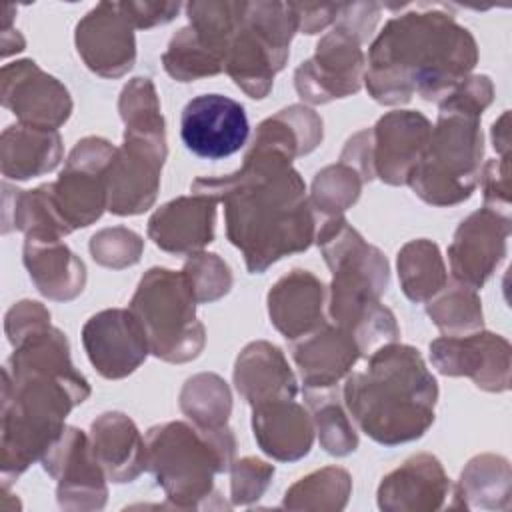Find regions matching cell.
Here are the masks:
<instances>
[{
	"mask_svg": "<svg viewBox=\"0 0 512 512\" xmlns=\"http://www.w3.org/2000/svg\"><path fill=\"white\" fill-rule=\"evenodd\" d=\"M190 188L224 204L226 236L242 252L250 274L308 250L316 238L306 184L292 160L274 150L250 146L236 172L200 176Z\"/></svg>",
	"mask_w": 512,
	"mask_h": 512,
	"instance_id": "obj_1",
	"label": "cell"
},
{
	"mask_svg": "<svg viewBox=\"0 0 512 512\" xmlns=\"http://www.w3.org/2000/svg\"><path fill=\"white\" fill-rule=\"evenodd\" d=\"M2 488L42 460L64 432L66 416L90 396L62 330L46 324L18 344L2 370Z\"/></svg>",
	"mask_w": 512,
	"mask_h": 512,
	"instance_id": "obj_2",
	"label": "cell"
},
{
	"mask_svg": "<svg viewBox=\"0 0 512 512\" xmlns=\"http://www.w3.org/2000/svg\"><path fill=\"white\" fill-rule=\"evenodd\" d=\"M366 62L364 84L378 104H406L414 92L440 102L470 76L478 46L442 6L416 4L384 24Z\"/></svg>",
	"mask_w": 512,
	"mask_h": 512,
	"instance_id": "obj_3",
	"label": "cell"
},
{
	"mask_svg": "<svg viewBox=\"0 0 512 512\" xmlns=\"http://www.w3.org/2000/svg\"><path fill=\"white\" fill-rule=\"evenodd\" d=\"M438 382L420 352L390 342L368 354L362 370L344 378L342 402L358 428L382 446L424 436L434 422Z\"/></svg>",
	"mask_w": 512,
	"mask_h": 512,
	"instance_id": "obj_4",
	"label": "cell"
},
{
	"mask_svg": "<svg viewBox=\"0 0 512 512\" xmlns=\"http://www.w3.org/2000/svg\"><path fill=\"white\" fill-rule=\"evenodd\" d=\"M314 240L332 272L326 296L332 324L356 340L362 356L396 342L400 328L392 310L380 302L390 280L384 254L368 244L344 216L322 220Z\"/></svg>",
	"mask_w": 512,
	"mask_h": 512,
	"instance_id": "obj_5",
	"label": "cell"
},
{
	"mask_svg": "<svg viewBox=\"0 0 512 512\" xmlns=\"http://www.w3.org/2000/svg\"><path fill=\"white\" fill-rule=\"evenodd\" d=\"M236 438L228 426L198 428L188 422H162L146 432V468L164 490L170 508H228L214 476L230 470Z\"/></svg>",
	"mask_w": 512,
	"mask_h": 512,
	"instance_id": "obj_6",
	"label": "cell"
},
{
	"mask_svg": "<svg viewBox=\"0 0 512 512\" xmlns=\"http://www.w3.org/2000/svg\"><path fill=\"white\" fill-rule=\"evenodd\" d=\"M482 112V106L456 94L440 100L428 146L406 180L426 204L456 206L476 190L484 156Z\"/></svg>",
	"mask_w": 512,
	"mask_h": 512,
	"instance_id": "obj_7",
	"label": "cell"
},
{
	"mask_svg": "<svg viewBox=\"0 0 512 512\" xmlns=\"http://www.w3.org/2000/svg\"><path fill=\"white\" fill-rule=\"evenodd\" d=\"M380 4H340L330 32H326L314 54L294 72L298 96L310 104H326L356 94L364 84L366 56L362 44L376 28Z\"/></svg>",
	"mask_w": 512,
	"mask_h": 512,
	"instance_id": "obj_8",
	"label": "cell"
},
{
	"mask_svg": "<svg viewBox=\"0 0 512 512\" xmlns=\"http://www.w3.org/2000/svg\"><path fill=\"white\" fill-rule=\"evenodd\" d=\"M196 304L182 270L156 266L140 278L128 308L142 322L150 352L164 362L184 364L198 358L206 344Z\"/></svg>",
	"mask_w": 512,
	"mask_h": 512,
	"instance_id": "obj_9",
	"label": "cell"
},
{
	"mask_svg": "<svg viewBox=\"0 0 512 512\" xmlns=\"http://www.w3.org/2000/svg\"><path fill=\"white\" fill-rule=\"evenodd\" d=\"M296 32L292 2H244L242 20L228 42L224 72L250 98L262 100L286 66Z\"/></svg>",
	"mask_w": 512,
	"mask_h": 512,
	"instance_id": "obj_10",
	"label": "cell"
},
{
	"mask_svg": "<svg viewBox=\"0 0 512 512\" xmlns=\"http://www.w3.org/2000/svg\"><path fill=\"white\" fill-rule=\"evenodd\" d=\"M116 146L106 138L86 136L70 150L58 180L48 182V194L56 214L74 232L96 222L108 210L106 170Z\"/></svg>",
	"mask_w": 512,
	"mask_h": 512,
	"instance_id": "obj_11",
	"label": "cell"
},
{
	"mask_svg": "<svg viewBox=\"0 0 512 512\" xmlns=\"http://www.w3.org/2000/svg\"><path fill=\"white\" fill-rule=\"evenodd\" d=\"M166 136L124 132L122 146L106 170L108 210L116 216L146 212L158 196L166 160Z\"/></svg>",
	"mask_w": 512,
	"mask_h": 512,
	"instance_id": "obj_12",
	"label": "cell"
},
{
	"mask_svg": "<svg viewBox=\"0 0 512 512\" xmlns=\"http://www.w3.org/2000/svg\"><path fill=\"white\" fill-rule=\"evenodd\" d=\"M56 480V498L64 510H100L106 504V474L98 464L90 436L66 426L40 460Z\"/></svg>",
	"mask_w": 512,
	"mask_h": 512,
	"instance_id": "obj_13",
	"label": "cell"
},
{
	"mask_svg": "<svg viewBox=\"0 0 512 512\" xmlns=\"http://www.w3.org/2000/svg\"><path fill=\"white\" fill-rule=\"evenodd\" d=\"M432 134L430 120L416 110H392L368 128V182L380 178L390 186L406 184Z\"/></svg>",
	"mask_w": 512,
	"mask_h": 512,
	"instance_id": "obj_14",
	"label": "cell"
},
{
	"mask_svg": "<svg viewBox=\"0 0 512 512\" xmlns=\"http://www.w3.org/2000/svg\"><path fill=\"white\" fill-rule=\"evenodd\" d=\"M510 354V342L486 330L440 336L430 342V360L440 374L468 376L486 392H506L510 388Z\"/></svg>",
	"mask_w": 512,
	"mask_h": 512,
	"instance_id": "obj_15",
	"label": "cell"
},
{
	"mask_svg": "<svg viewBox=\"0 0 512 512\" xmlns=\"http://www.w3.org/2000/svg\"><path fill=\"white\" fill-rule=\"evenodd\" d=\"M250 124L244 106L224 94H200L186 102L180 116L184 146L208 160L236 154L248 140Z\"/></svg>",
	"mask_w": 512,
	"mask_h": 512,
	"instance_id": "obj_16",
	"label": "cell"
},
{
	"mask_svg": "<svg viewBox=\"0 0 512 512\" xmlns=\"http://www.w3.org/2000/svg\"><path fill=\"white\" fill-rule=\"evenodd\" d=\"M82 344L100 376L120 380L132 374L150 354V342L130 308H106L82 326Z\"/></svg>",
	"mask_w": 512,
	"mask_h": 512,
	"instance_id": "obj_17",
	"label": "cell"
},
{
	"mask_svg": "<svg viewBox=\"0 0 512 512\" xmlns=\"http://www.w3.org/2000/svg\"><path fill=\"white\" fill-rule=\"evenodd\" d=\"M2 104L18 122L38 128L58 130L72 114L68 88L34 60H16L0 72Z\"/></svg>",
	"mask_w": 512,
	"mask_h": 512,
	"instance_id": "obj_18",
	"label": "cell"
},
{
	"mask_svg": "<svg viewBox=\"0 0 512 512\" xmlns=\"http://www.w3.org/2000/svg\"><path fill=\"white\" fill-rule=\"evenodd\" d=\"M510 216L480 208L466 216L448 246L450 272L456 282L482 288L506 256Z\"/></svg>",
	"mask_w": 512,
	"mask_h": 512,
	"instance_id": "obj_19",
	"label": "cell"
},
{
	"mask_svg": "<svg viewBox=\"0 0 512 512\" xmlns=\"http://www.w3.org/2000/svg\"><path fill=\"white\" fill-rule=\"evenodd\" d=\"M134 30L120 2H100L76 24V50L94 74L120 78L136 62Z\"/></svg>",
	"mask_w": 512,
	"mask_h": 512,
	"instance_id": "obj_20",
	"label": "cell"
},
{
	"mask_svg": "<svg viewBox=\"0 0 512 512\" xmlns=\"http://www.w3.org/2000/svg\"><path fill=\"white\" fill-rule=\"evenodd\" d=\"M452 496V484L440 460L428 452L410 456L388 472L376 492L378 508L386 512H430Z\"/></svg>",
	"mask_w": 512,
	"mask_h": 512,
	"instance_id": "obj_21",
	"label": "cell"
},
{
	"mask_svg": "<svg viewBox=\"0 0 512 512\" xmlns=\"http://www.w3.org/2000/svg\"><path fill=\"white\" fill-rule=\"evenodd\" d=\"M216 200L192 192L162 204L148 220V238L164 252L190 256L214 240Z\"/></svg>",
	"mask_w": 512,
	"mask_h": 512,
	"instance_id": "obj_22",
	"label": "cell"
},
{
	"mask_svg": "<svg viewBox=\"0 0 512 512\" xmlns=\"http://www.w3.org/2000/svg\"><path fill=\"white\" fill-rule=\"evenodd\" d=\"M290 352L300 372L304 390L338 386L362 358L356 340L336 324L324 322L314 332L292 340Z\"/></svg>",
	"mask_w": 512,
	"mask_h": 512,
	"instance_id": "obj_23",
	"label": "cell"
},
{
	"mask_svg": "<svg viewBox=\"0 0 512 512\" xmlns=\"http://www.w3.org/2000/svg\"><path fill=\"white\" fill-rule=\"evenodd\" d=\"M326 296L328 290L320 278L310 270L294 268L278 278L268 292L270 322L286 340H298L326 322Z\"/></svg>",
	"mask_w": 512,
	"mask_h": 512,
	"instance_id": "obj_24",
	"label": "cell"
},
{
	"mask_svg": "<svg viewBox=\"0 0 512 512\" xmlns=\"http://www.w3.org/2000/svg\"><path fill=\"white\" fill-rule=\"evenodd\" d=\"M252 432L260 450L278 462H296L314 444L312 414L294 398L252 406Z\"/></svg>",
	"mask_w": 512,
	"mask_h": 512,
	"instance_id": "obj_25",
	"label": "cell"
},
{
	"mask_svg": "<svg viewBox=\"0 0 512 512\" xmlns=\"http://www.w3.org/2000/svg\"><path fill=\"white\" fill-rule=\"evenodd\" d=\"M234 386L250 406L290 400L298 394V382L284 352L266 340L242 348L234 364Z\"/></svg>",
	"mask_w": 512,
	"mask_h": 512,
	"instance_id": "obj_26",
	"label": "cell"
},
{
	"mask_svg": "<svg viewBox=\"0 0 512 512\" xmlns=\"http://www.w3.org/2000/svg\"><path fill=\"white\" fill-rule=\"evenodd\" d=\"M22 260L38 292L50 300H74L86 286V266L62 238L26 236Z\"/></svg>",
	"mask_w": 512,
	"mask_h": 512,
	"instance_id": "obj_27",
	"label": "cell"
},
{
	"mask_svg": "<svg viewBox=\"0 0 512 512\" xmlns=\"http://www.w3.org/2000/svg\"><path fill=\"white\" fill-rule=\"evenodd\" d=\"M90 444L110 482H132L146 468V440L122 412L100 414L90 424Z\"/></svg>",
	"mask_w": 512,
	"mask_h": 512,
	"instance_id": "obj_28",
	"label": "cell"
},
{
	"mask_svg": "<svg viewBox=\"0 0 512 512\" xmlns=\"http://www.w3.org/2000/svg\"><path fill=\"white\" fill-rule=\"evenodd\" d=\"M62 160L58 130L10 124L0 138V166L4 178L28 180L52 172Z\"/></svg>",
	"mask_w": 512,
	"mask_h": 512,
	"instance_id": "obj_29",
	"label": "cell"
},
{
	"mask_svg": "<svg viewBox=\"0 0 512 512\" xmlns=\"http://www.w3.org/2000/svg\"><path fill=\"white\" fill-rule=\"evenodd\" d=\"M510 464L504 456L480 454L474 456L462 470L460 480L452 486L454 502L450 508H482L508 510L510 508Z\"/></svg>",
	"mask_w": 512,
	"mask_h": 512,
	"instance_id": "obj_30",
	"label": "cell"
},
{
	"mask_svg": "<svg viewBox=\"0 0 512 512\" xmlns=\"http://www.w3.org/2000/svg\"><path fill=\"white\" fill-rule=\"evenodd\" d=\"M322 136V118L304 104H292L258 124L252 146L274 150L294 160L316 150Z\"/></svg>",
	"mask_w": 512,
	"mask_h": 512,
	"instance_id": "obj_31",
	"label": "cell"
},
{
	"mask_svg": "<svg viewBox=\"0 0 512 512\" xmlns=\"http://www.w3.org/2000/svg\"><path fill=\"white\" fill-rule=\"evenodd\" d=\"M396 266L400 288L412 302H428L448 282L440 248L426 238L406 242L398 252Z\"/></svg>",
	"mask_w": 512,
	"mask_h": 512,
	"instance_id": "obj_32",
	"label": "cell"
},
{
	"mask_svg": "<svg viewBox=\"0 0 512 512\" xmlns=\"http://www.w3.org/2000/svg\"><path fill=\"white\" fill-rule=\"evenodd\" d=\"M182 414L198 428H224L232 412V394L224 378L212 372L190 376L178 396Z\"/></svg>",
	"mask_w": 512,
	"mask_h": 512,
	"instance_id": "obj_33",
	"label": "cell"
},
{
	"mask_svg": "<svg viewBox=\"0 0 512 512\" xmlns=\"http://www.w3.org/2000/svg\"><path fill=\"white\" fill-rule=\"evenodd\" d=\"M426 314L444 336H464L484 326L478 290L456 280L446 282V286L426 302Z\"/></svg>",
	"mask_w": 512,
	"mask_h": 512,
	"instance_id": "obj_34",
	"label": "cell"
},
{
	"mask_svg": "<svg viewBox=\"0 0 512 512\" xmlns=\"http://www.w3.org/2000/svg\"><path fill=\"white\" fill-rule=\"evenodd\" d=\"M352 492V476L338 466L314 470L294 482L282 500L286 510H342Z\"/></svg>",
	"mask_w": 512,
	"mask_h": 512,
	"instance_id": "obj_35",
	"label": "cell"
},
{
	"mask_svg": "<svg viewBox=\"0 0 512 512\" xmlns=\"http://www.w3.org/2000/svg\"><path fill=\"white\" fill-rule=\"evenodd\" d=\"M304 400L310 408L320 446L328 454L348 456L358 448V434L348 418L346 408L338 402L334 388L304 390Z\"/></svg>",
	"mask_w": 512,
	"mask_h": 512,
	"instance_id": "obj_36",
	"label": "cell"
},
{
	"mask_svg": "<svg viewBox=\"0 0 512 512\" xmlns=\"http://www.w3.org/2000/svg\"><path fill=\"white\" fill-rule=\"evenodd\" d=\"M362 184V176L340 160L336 164L324 166L320 172H316L308 196L314 216H322L324 220L344 216V212L358 202Z\"/></svg>",
	"mask_w": 512,
	"mask_h": 512,
	"instance_id": "obj_37",
	"label": "cell"
},
{
	"mask_svg": "<svg viewBox=\"0 0 512 512\" xmlns=\"http://www.w3.org/2000/svg\"><path fill=\"white\" fill-rule=\"evenodd\" d=\"M162 64L178 82L216 76L224 70L220 56L210 50L190 26H184L170 38L168 48L162 54Z\"/></svg>",
	"mask_w": 512,
	"mask_h": 512,
	"instance_id": "obj_38",
	"label": "cell"
},
{
	"mask_svg": "<svg viewBox=\"0 0 512 512\" xmlns=\"http://www.w3.org/2000/svg\"><path fill=\"white\" fill-rule=\"evenodd\" d=\"M118 112L126 132L166 134L154 82L146 76H136L124 84L118 98Z\"/></svg>",
	"mask_w": 512,
	"mask_h": 512,
	"instance_id": "obj_39",
	"label": "cell"
},
{
	"mask_svg": "<svg viewBox=\"0 0 512 512\" xmlns=\"http://www.w3.org/2000/svg\"><path fill=\"white\" fill-rule=\"evenodd\" d=\"M182 272L198 304L220 300L230 292L234 282L230 266L218 254L204 250L190 254Z\"/></svg>",
	"mask_w": 512,
	"mask_h": 512,
	"instance_id": "obj_40",
	"label": "cell"
},
{
	"mask_svg": "<svg viewBox=\"0 0 512 512\" xmlns=\"http://www.w3.org/2000/svg\"><path fill=\"white\" fill-rule=\"evenodd\" d=\"M90 254L104 268L122 270L134 266L144 250V240L130 228H102L90 238Z\"/></svg>",
	"mask_w": 512,
	"mask_h": 512,
	"instance_id": "obj_41",
	"label": "cell"
},
{
	"mask_svg": "<svg viewBox=\"0 0 512 512\" xmlns=\"http://www.w3.org/2000/svg\"><path fill=\"white\" fill-rule=\"evenodd\" d=\"M274 478V466L256 458L244 456L230 466V498L236 506H246L262 498Z\"/></svg>",
	"mask_w": 512,
	"mask_h": 512,
	"instance_id": "obj_42",
	"label": "cell"
},
{
	"mask_svg": "<svg viewBox=\"0 0 512 512\" xmlns=\"http://www.w3.org/2000/svg\"><path fill=\"white\" fill-rule=\"evenodd\" d=\"M510 156H498L484 164L480 172L484 208L510 216Z\"/></svg>",
	"mask_w": 512,
	"mask_h": 512,
	"instance_id": "obj_43",
	"label": "cell"
},
{
	"mask_svg": "<svg viewBox=\"0 0 512 512\" xmlns=\"http://www.w3.org/2000/svg\"><path fill=\"white\" fill-rule=\"evenodd\" d=\"M50 324V312L44 304L36 300H20L16 302L4 318V330L8 336V342L14 346L30 332Z\"/></svg>",
	"mask_w": 512,
	"mask_h": 512,
	"instance_id": "obj_44",
	"label": "cell"
},
{
	"mask_svg": "<svg viewBox=\"0 0 512 512\" xmlns=\"http://www.w3.org/2000/svg\"><path fill=\"white\" fill-rule=\"evenodd\" d=\"M120 6L132 26L140 30L174 20L182 8L180 2H120Z\"/></svg>",
	"mask_w": 512,
	"mask_h": 512,
	"instance_id": "obj_45",
	"label": "cell"
},
{
	"mask_svg": "<svg viewBox=\"0 0 512 512\" xmlns=\"http://www.w3.org/2000/svg\"><path fill=\"white\" fill-rule=\"evenodd\" d=\"M298 32L302 34H316L332 26L338 18L340 4H292Z\"/></svg>",
	"mask_w": 512,
	"mask_h": 512,
	"instance_id": "obj_46",
	"label": "cell"
},
{
	"mask_svg": "<svg viewBox=\"0 0 512 512\" xmlns=\"http://www.w3.org/2000/svg\"><path fill=\"white\" fill-rule=\"evenodd\" d=\"M510 112L504 110L502 116L492 124V146L500 156H510Z\"/></svg>",
	"mask_w": 512,
	"mask_h": 512,
	"instance_id": "obj_47",
	"label": "cell"
},
{
	"mask_svg": "<svg viewBox=\"0 0 512 512\" xmlns=\"http://www.w3.org/2000/svg\"><path fill=\"white\" fill-rule=\"evenodd\" d=\"M12 18V16H10ZM10 18L2 24V56H10L12 52L24 50V38L18 30L10 28Z\"/></svg>",
	"mask_w": 512,
	"mask_h": 512,
	"instance_id": "obj_48",
	"label": "cell"
}]
</instances>
